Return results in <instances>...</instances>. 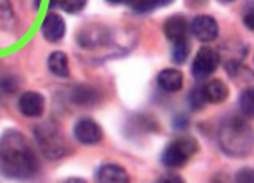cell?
Returning <instances> with one entry per match:
<instances>
[{
    "mask_svg": "<svg viewBox=\"0 0 254 183\" xmlns=\"http://www.w3.org/2000/svg\"><path fill=\"white\" fill-rule=\"evenodd\" d=\"M0 172L8 178H30L38 172L35 152L18 130H7L0 138Z\"/></svg>",
    "mask_w": 254,
    "mask_h": 183,
    "instance_id": "cell-1",
    "label": "cell"
},
{
    "mask_svg": "<svg viewBox=\"0 0 254 183\" xmlns=\"http://www.w3.org/2000/svg\"><path fill=\"white\" fill-rule=\"evenodd\" d=\"M219 138H221L223 150L231 155H246L253 143L248 123L239 118H228V122L223 123Z\"/></svg>",
    "mask_w": 254,
    "mask_h": 183,
    "instance_id": "cell-2",
    "label": "cell"
},
{
    "mask_svg": "<svg viewBox=\"0 0 254 183\" xmlns=\"http://www.w3.org/2000/svg\"><path fill=\"white\" fill-rule=\"evenodd\" d=\"M35 138L37 143L40 147V150L44 152V155L50 160H57L62 158L66 153V140L64 137V132L57 123L44 122L35 127Z\"/></svg>",
    "mask_w": 254,
    "mask_h": 183,
    "instance_id": "cell-3",
    "label": "cell"
},
{
    "mask_svg": "<svg viewBox=\"0 0 254 183\" xmlns=\"http://www.w3.org/2000/svg\"><path fill=\"white\" fill-rule=\"evenodd\" d=\"M198 152V143L191 137H180L165 148L161 155V163L168 168H180L186 165L194 153Z\"/></svg>",
    "mask_w": 254,
    "mask_h": 183,
    "instance_id": "cell-4",
    "label": "cell"
},
{
    "mask_svg": "<svg viewBox=\"0 0 254 183\" xmlns=\"http://www.w3.org/2000/svg\"><path fill=\"white\" fill-rule=\"evenodd\" d=\"M218 67H219L218 52L209 49V47H203V49H199V52L194 57L191 72H193L194 79L203 80V79H208L209 75H213Z\"/></svg>",
    "mask_w": 254,
    "mask_h": 183,
    "instance_id": "cell-5",
    "label": "cell"
},
{
    "mask_svg": "<svg viewBox=\"0 0 254 183\" xmlns=\"http://www.w3.org/2000/svg\"><path fill=\"white\" fill-rule=\"evenodd\" d=\"M191 33L201 42H213L216 40L218 33H219V27L216 18L209 17V15H198L193 18L191 22Z\"/></svg>",
    "mask_w": 254,
    "mask_h": 183,
    "instance_id": "cell-6",
    "label": "cell"
},
{
    "mask_svg": "<svg viewBox=\"0 0 254 183\" xmlns=\"http://www.w3.org/2000/svg\"><path fill=\"white\" fill-rule=\"evenodd\" d=\"M75 138L83 145H95L102 140V128L92 118H81L75 123Z\"/></svg>",
    "mask_w": 254,
    "mask_h": 183,
    "instance_id": "cell-7",
    "label": "cell"
},
{
    "mask_svg": "<svg viewBox=\"0 0 254 183\" xmlns=\"http://www.w3.org/2000/svg\"><path fill=\"white\" fill-rule=\"evenodd\" d=\"M18 110L22 112V115L30 118H38L42 117L45 110V98L42 93L38 92H25L20 95L18 98Z\"/></svg>",
    "mask_w": 254,
    "mask_h": 183,
    "instance_id": "cell-8",
    "label": "cell"
},
{
    "mask_svg": "<svg viewBox=\"0 0 254 183\" xmlns=\"http://www.w3.org/2000/svg\"><path fill=\"white\" fill-rule=\"evenodd\" d=\"M65 32L66 25L64 18L55 12L47 13L44 22H42V35L49 42H60L65 37Z\"/></svg>",
    "mask_w": 254,
    "mask_h": 183,
    "instance_id": "cell-9",
    "label": "cell"
},
{
    "mask_svg": "<svg viewBox=\"0 0 254 183\" xmlns=\"http://www.w3.org/2000/svg\"><path fill=\"white\" fill-rule=\"evenodd\" d=\"M97 180L102 183H127L130 182L127 170L115 163H105L97 170Z\"/></svg>",
    "mask_w": 254,
    "mask_h": 183,
    "instance_id": "cell-10",
    "label": "cell"
},
{
    "mask_svg": "<svg viewBox=\"0 0 254 183\" xmlns=\"http://www.w3.org/2000/svg\"><path fill=\"white\" fill-rule=\"evenodd\" d=\"M188 28H190L188 20H186L183 15H173V17L166 18L165 25H163L166 38L171 42L186 38V35H188Z\"/></svg>",
    "mask_w": 254,
    "mask_h": 183,
    "instance_id": "cell-11",
    "label": "cell"
},
{
    "mask_svg": "<svg viewBox=\"0 0 254 183\" xmlns=\"http://www.w3.org/2000/svg\"><path fill=\"white\" fill-rule=\"evenodd\" d=\"M203 95L206 103H221L229 97V89L223 80H209L208 84H204L203 87Z\"/></svg>",
    "mask_w": 254,
    "mask_h": 183,
    "instance_id": "cell-12",
    "label": "cell"
},
{
    "mask_svg": "<svg viewBox=\"0 0 254 183\" xmlns=\"http://www.w3.org/2000/svg\"><path fill=\"white\" fill-rule=\"evenodd\" d=\"M156 80H158L160 89H163L165 92H170V93L181 90V87H183V74L176 69L161 70Z\"/></svg>",
    "mask_w": 254,
    "mask_h": 183,
    "instance_id": "cell-13",
    "label": "cell"
},
{
    "mask_svg": "<svg viewBox=\"0 0 254 183\" xmlns=\"http://www.w3.org/2000/svg\"><path fill=\"white\" fill-rule=\"evenodd\" d=\"M49 70L54 75L60 77V79H65V77H68V74H70L68 57H66L64 52H60V50L52 52L50 57H49Z\"/></svg>",
    "mask_w": 254,
    "mask_h": 183,
    "instance_id": "cell-14",
    "label": "cell"
},
{
    "mask_svg": "<svg viewBox=\"0 0 254 183\" xmlns=\"http://www.w3.org/2000/svg\"><path fill=\"white\" fill-rule=\"evenodd\" d=\"M15 22V12L10 0H0V30H12Z\"/></svg>",
    "mask_w": 254,
    "mask_h": 183,
    "instance_id": "cell-15",
    "label": "cell"
},
{
    "mask_svg": "<svg viewBox=\"0 0 254 183\" xmlns=\"http://www.w3.org/2000/svg\"><path fill=\"white\" fill-rule=\"evenodd\" d=\"M188 55H190L188 37L173 42V54H171V59H173L175 64H183V62H186V59H188Z\"/></svg>",
    "mask_w": 254,
    "mask_h": 183,
    "instance_id": "cell-16",
    "label": "cell"
},
{
    "mask_svg": "<svg viewBox=\"0 0 254 183\" xmlns=\"http://www.w3.org/2000/svg\"><path fill=\"white\" fill-rule=\"evenodd\" d=\"M239 108L246 117H253L254 113V92L253 89H246L239 97Z\"/></svg>",
    "mask_w": 254,
    "mask_h": 183,
    "instance_id": "cell-17",
    "label": "cell"
},
{
    "mask_svg": "<svg viewBox=\"0 0 254 183\" xmlns=\"http://www.w3.org/2000/svg\"><path fill=\"white\" fill-rule=\"evenodd\" d=\"M57 5L66 13H76L87 5V0H57Z\"/></svg>",
    "mask_w": 254,
    "mask_h": 183,
    "instance_id": "cell-18",
    "label": "cell"
},
{
    "mask_svg": "<svg viewBox=\"0 0 254 183\" xmlns=\"http://www.w3.org/2000/svg\"><path fill=\"white\" fill-rule=\"evenodd\" d=\"M188 102L191 105L193 110H201L206 105V100H204V95H203V89L201 87H196V89L191 90L190 97H188Z\"/></svg>",
    "mask_w": 254,
    "mask_h": 183,
    "instance_id": "cell-19",
    "label": "cell"
},
{
    "mask_svg": "<svg viewBox=\"0 0 254 183\" xmlns=\"http://www.w3.org/2000/svg\"><path fill=\"white\" fill-rule=\"evenodd\" d=\"M95 97V92L87 87H76L73 90V100L76 103H88L92 102Z\"/></svg>",
    "mask_w": 254,
    "mask_h": 183,
    "instance_id": "cell-20",
    "label": "cell"
},
{
    "mask_svg": "<svg viewBox=\"0 0 254 183\" xmlns=\"http://www.w3.org/2000/svg\"><path fill=\"white\" fill-rule=\"evenodd\" d=\"M128 3H130V7L138 13H148V12H151L153 8H156L153 0H128Z\"/></svg>",
    "mask_w": 254,
    "mask_h": 183,
    "instance_id": "cell-21",
    "label": "cell"
},
{
    "mask_svg": "<svg viewBox=\"0 0 254 183\" xmlns=\"http://www.w3.org/2000/svg\"><path fill=\"white\" fill-rule=\"evenodd\" d=\"M244 23H246V27L249 30L254 28V7L253 5H249L248 10L244 12Z\"/></svg>",
    "mask_w": 254,
    "mask_h": 183,
    "instance_id": "cell-22",
    "label": "cell"
},
{
    "mask_svg": "<svg viewBox=\"0 0 254 183\" xmlns=\"http://www.w3.org/2000/svg\"><path fill=\"white\" fill-rule=\"evenodd\" d=\"M236 180L238 182H253L254 180L253 170H251V168H243L241 172H238Z\"/></svg>",
    "mask_w": 254,
    "mask_h": 183,
    "instance_id": "cell-23",
    "label": "cell"
},
{
    "mask_svg": "<svg viewBox=\"0 0 254 183\" xmlns=\"http://www.w3.org/2000/svg\"><path fill=\"white\" fill-rule=\"evenodd\" d=\"M160 182H178V183H181L183 182V178L178 177V175H170V177H160Z\"/></svg>",
    "mask_w": 254,
    "mask_h": 183,
    "instance_id": "cell-24",
    "label": "cell"
},
{
    "mask_svg": "<svg viewBox=\"0 0 254 183\" xmlns=\"http://www.w3.org/2000/svg\"><path fill=\"white\" fill-rule=\"evenodd\" d=\"M175 0H153V3H155V7H166L170 5V3H173Z\"/></svg>",
    "mask_w": 254,
    "mask_h": 183,
    "instance_id": "cell-25",
    "label": "cell"
},
{
    "mask_svg": "<svg viewBox=\"0 0 254 183\" xmlns=\"http://www.w3.org/2000/svg\"><path fill=\"white\" fill-rule=\"evenodd\" d=\"M108 3H112V5H118V3H123L127 2V0H107Z\"/></svg>",
    "mask_w": 254,
    "mask_h": 183,
    "instance_id": "cell-26",
    "label": "cell"
},
{
    "mask_svg": "<svg viewBox=\"0 0 254 183\" xmlns=\"http://www.w3.org/2000/svg\"><path fill=\"white\" fill-rule=\"evenodd\" d=\"M66 182H85V180H81V178H68Z\"/></svg>",
    "mask_w": 254,
    "mask_h": 183,
    "instance_id": "cell-27",
    "label": "cell"
},
{
    "mask_svg": "<svg viewBox=\"0 0 254 183\" xmlns=\"http://www.w3.org/2000/svg\"><path fill=\"white\" fill-rule=\"evenodd\" d=\"M223 2H233V0H223Z\"/></svg>",
    "mask_w": 254,
    "mask_h": 183,
    "instance_id": "cell-28",
    "label": "cell"
}]
</instances>
